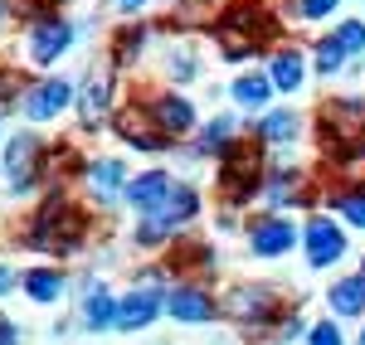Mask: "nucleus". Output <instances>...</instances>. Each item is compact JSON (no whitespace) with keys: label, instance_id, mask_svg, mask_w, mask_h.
Listing matches in <instances>:
<instances>
[{"label":"nucleus","instance_id":"obj_26","mask_svg":"<svg viewBox=\"0 0 365 345\" xmlns=\"http://www.w3.org/2000/svg\"><path fill=\"white\" fill-rule=\"evenodd\" d=\"M10 282H15V272H10V267H0V297H5V287H10Z\"/></svg>","mask_w":365,"mask_h":345},{"label":"nucleus","instance_id":"obj_15","mask_svg":"<svg viewBox=\"0 0 365 345\" xmlns=\"http://www.w3.org/2000/svg\"><path fill=\"white\" fill-rule=\"evenodd\" d=\"M273 87H282V92H297L302 87V54L297 49L273 58Z\"/></svg>","mask_w":365,"mask_h":345},{"label":"nucleus","instance_id":"obj_29","mask_svg":"<svg viewBox=\"0 0 365 345\" xmlns=\"http://www.w3.org/2000/svg\"><path fill=\"white\" fill-rule=\"evenodd\" d=\"M361 345H365V331H361Z\"/></svg>","mask_w":365,"mask_h":345},{"label":"nucleus","instance_id":"obj_13","mask_svg":"<svg viewBox=\"0 0 365 345\" xmlns=\"http://www.w3.org/2000/svg\"><path fill=\"white\" fill-rule=\"evenodd\" d=\"M88 185H93V195H98V200H113L117 190H122V166H117V161H93Z\"/></svg>","mask_w":365,"mask_h":345},{"label":"nucleus","instance_id":"obj_12","mask_svg":"<svg viewBox=\"0 0 365 345\" xmlns=\"http://www.w3.org/2000/svg\"><path fill=\"white\" fill-rule=\"evenodd\" d=\"M83 321H88V331H108L117 321V302L103 287H93V297L83 302Z\"/></svg>","mask_w":365,"mask_h":345},{"label":"nucleus","instance_id":"obj_2","mask_svg":"<svg viewBox=\"0 0 365 345\" xmlns=\"http://www.w3.org/2000/svg\"><path fill=\"white\" fill-rule=\"evenodd\" d=\"M302 238H307V262L312 267H331V262H341V253H346V233H341V224H331L327 214H317Z\"/></svg>","mask_w":365,"mask_h":345},{"label":"nucleus","instance_id":"obj_17","mask_svg":"<svg viewBox=\"0 0 365 345\" xmlns=\"http://www.w3.org/2000/svg\"><path fill=\"white\" fill-rule=\"evenodd\" d=\"M258 137H263V142H292V137H297V117L292 112H273V117H263V127H258Z\"/></svg>","mask_w":365,"mask_h":345},{"label":"nucleus","instance_id":"obj_28","mask_svg":"<svg viewBox=\"0 0 365 345\" xmlns=\"http://www.w3.org/2000/svg\"><path fill=\"white\" fill-rule=\"evenodd\" d=\"M0 15H5V0H0Z\"/></svg>","mask_w":365,"mask_h":345},{"label":"nucleus","instance_id":"obj_27","mask_svg":"<svg viewBox=\"0 0 365 345\" xmlns=\"http://www.w3.org/2000/svg\"><path fill=\"white\" fill-rule=\"evenodd\" d=\"M146 0H117V10H141Z\"/></svg>","mask_w":365,"mask_h":345},{"label":"nucleus","instance_id":"obj_10","mask_svg":"<svg viewBox=\"0 0 365 345\" xmlns=\"http://www.w3.org/2000/svg\"><path fill=\"white\" fill-rule=\"evenodd\" d=\"M25 292H29V302L49 307V302H58V297H63V277H58V272H49V267H34V272H25Z\"/></svg>","mask_w":365,"mask_h":345},{"label":"nucleus","instance_id":"obj_8","mask_svg":"<svg viewBox=\"0 0 365 345\" xmlns=\"http://www.w3.org/2000/svg\"><path fill=\"white\" fill-rule=\"evenodd\" d=\"M166 190H170L166 171H146V175H137V180L127 185V200L137 204V209H156V204L166 200Z\"/></svg>","mask_w":365,"mask_h":345},{"label":"nucleus","instance_id":"obj_23","mask_svg":"<svg viewBox=\"0 0 365 345\" xmlns=\"http://www.w3.org/2000/svg\"><path fill=\"white\" fill-rule=\"evenodd\" d=\"M341 0H297V20H327Z\"/></svg>","mask_w":365,"mask_h":345},{"label":"nucleus","instance_id":"obj_1","mask_svg":"<svg viewBox=\"0 0 365 345\" xmlns=\"http://www.w3.org/2000/svg\"><path fill=\"white\" fill-rule=\"evenodd\" d=\"M156 312H166V297L156 287H137V292H127L122 302H117V331H146L151 321H156Z\"/></svg>","mask_w":365,"mask_h":345},{"label":"nucleus","instance_id":"obj_3","mask_svg":"<svg viewBox=\"0 0 365 345\" xmlns=\"http://www.w3.org/2000/svg\"><path fill=\"white\" fill-rule=\"evenodd\" d=\"M68 44H73V25H68V20H54V15H49L44 25L29 34V63L49 68V63H54V58L63 54Z\"/></svg>","mask_w":365,"mask_h":345},{"label":"nucleus","instance_id":"obj_24","mask_svg":"<svg viewBox=\"0 0 365 345\" xmlns=\"http://www.w3.org/2000/svg\"><path fill=\"white\" fill-rule=\"evenodd\" d=\"M307 345H341V326H336V321H322V326H312Z\"/></svg>","mask_w":365,"mask_h":345},{"label":"nucleus","instance_id":"obj_7","mask_svg":"<svg viewBox=\"0 0 365 345\" xmlns=\"http://www.w3.org/2000/svg\"><path fill=\"white\" fill-rule=\"evenodd\" d=\"M331 312L336 317H365V267L356 277H341L331 287Z\"/></svg>","mask_w":365,"mask_h":345},{"label":"nucleus","instance_id":"obj_19","mask_svg":"<svg viewBox=\"0 0 365 345\" xmlns=\"http://www.w3.org/2000/svg\"><path fill=\"white\" fill-rule=\"evenodd\" d=\"M108 117V83L98 78V83H88V92H83V122L93 127V122H103Z\"/></svg>","mask_w":365,"mask_h":345},{"label":"nucleus","instance_id":"obj_21","mask_svg":"<svg viewBox=\"0 0 365 345\" xmlns=\"http://www.w3.org/2000/svg\"><path fill=\"white\" fill-rule=\"evenodd\" d=\"M336 44L346 49V54L356 58V54H365V20H341V29H336Z\"/></svg>","mask_w":365,"mask_h":345},{"label":"nucleus","instance_id":"obj_11","mask_svg":"<svg viewBox=\"0 0 365 345\" xmlns=\"http://www.w3.org/2000/svg\"><path fill=\"white\" fill-rule=\"evenodd\" d=\"M151 112H156V122H161L166 132H190V127H195V112H190L185 97H161Z\"/></svg>","mask_w":365,"mask_h":345},{"label":"nucleus","instance_id":"obj_18","mask_svg":"<svg viewBox=\"0 0 365 345\" xmlns=\"http://www.w3.org/2000/svg\"><path fill=\"white\" fill-rule=\"evenodd\" d=\"M346 49H341L336 44V34H331V39H322V44H317V68H322V73H327V78H331V73H341V68H346Z\"/></svg>","mask_w":365,"mask_h":345},{"label":"nucleus","instance_id":"obj_16","mask_svg":"<svg viewBox=\"0 0 365 345\" xmlns=\"http://www.w3.org/2000/svg\"><path fill=\"white\" fill-rule=\"evenodd\" d=\"M156 209H166L170 219H190V214L200 209V195L190 190V185H170V190H166V200L156 204Z\"/></svg>","mask_w":365,"mask_h":345},{"label":"nucleus","instance_id":"obj_22","mask_svg":"<svg viewBox=\"0 0 365 345\" xmlns=\"http://www.w3.org/2000/svg\"><path fill=\"white\" fill-rule=\"evenodd\" d=\"M336 214H346V224L365 229V195H341V200H336Z\"/></svg>","mask_w":365,"mask_h":345},{"label":"nucleus","instance_id":"obj_20","mask_svg":"<svg viewBox=\"0 0 365 345\" xmlns=\"http://www.w3.org/2000/svg\"><path fill=\"white\" fill-rule=\"evenodd\" d=\"M234 312L249 317V321H258L263 312H268V292H263V287H244L239 297H234Z\"/></svg>","mask_w":365,"mask_h":345},{"label":"nucleus","instance_id":"obj_5","mask_svg":"<svg viewBox=\"0 0 365 345\" xmlns=\"http://www.w3.org/2000/svg\"><path fill=\"white\" fill-rule=\"evenodd\" d=\"M68 97H73V87L63 83V78H49V83L29 87V97H25V117H29V122H49V117H58L63 107H68Z\"/></svg>","mask_w":365,"mask_h":345},{"label":"nucleus","instance_id":"obj_4","mask_svg":"<svg viewBox=\"0 0 365 345\" xmlns=\"http://www.w3.org/2000/svg\"><path fill=\"white\" fill-rule=\"evenodd\" d=\"M297 243V229H292V219H258L249 229V248L258 253V258H278V253H287Z\"/></svg>","mask_w":365,"mask_h":345},{"label":"nucleus","instance_id":"obj_14","mask_svg":"<svg viewBox=\"0 0 365 345\" xmlns=\"http://www.w3.org/2000/svg\"><path fill=\"white\" fill-rule=\"evenodd\" d=\"M268 92H273V78H263V73H244V78L234 83V102H239V107H263Z\"/></svg>","mask_w":365,"mask_h":345},{"label":"nucleus","instance_id":"obj_9","mask_svg":"<svg viewBox=\"0 0 365 345\" xmlns=\"http://www.w3.org/2000/svg\"><path fill=\"white\" fill-rule=\"evenodd\" d=\"M34 151H39V142L34 137H15L10 142V151H5V166H10V175H20L15 180V190H29V166H34Z\"/></svg>","mask_w":365,"mask_h":345},{"label":"nucleus","instance_id":"obj_25","mask_svg":"<svg viewBox=\"0 0 365 345\" xmlns=\"http://www.w3.org/2000/svg\"><path fill=\"white\" fill-rule=\"evenodd\" d=\"M15 341H20V331H15L10 321H0V345H15Z\"/></svg>","mask_w":365,"mask_h":345},{"label":"nucleus","instance_id":"obj_6","mask_svg":"<svg viewBox=\"0 0 365 345\" xmlns=\"http://www.w3.org/2000/svg\"><path fill=\"white\" fill-rule=\"evenodd\" d=\"M166 312L175 321H210L215 317V302H210V292H200V287H170Z\"/></svg>","mask_w":365,"mask_h":345}]
</instances>
